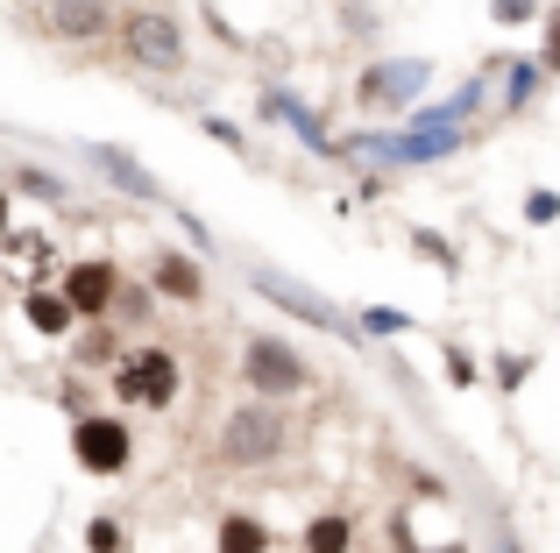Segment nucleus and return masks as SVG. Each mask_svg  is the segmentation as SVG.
I'll use <instances>...</instances> for the list:
<instances>
[{
	"instance_id": "0eeeda50",
	"label": "nucleus",
	"mask_w": 560,
	"mask_h": 553,
	"mask_svg": "<svg viewBox=\"0 0 560 553\" xmlns=\"http://www.w3.org/2000/svg\"><path fill=\"white\" fill-rule=\"evenodd\" d=\"M71 455H79L85 475H121L136 447H128L121 419H79V426H71Z\"/></svg>"
},
{
	"instance_id": "1a4fd4ad",
	"label": "nucleus",
	"mask_w": 560,
	"mask_h": 553,
	"mask_svg": "<svg viewBox=\"0 0 560 553\" xmlns=\"http://www.w3.org/2000/svg\"><path fill=\"white\" fill-rule=\"evenodd\" d=\"M65 298H71V313H79V319H100L114 298H121V276H114V263H71Z\"/></svg>"
},
{
	"instance_id": "4be33fe9",
	"label": "nucleus",
	"mask_w": 560,
	"mask_h": 553,
	"mask_svg": "<svg viewBox=\"0 0 560 553\" xmlns=\"http://www.w3.org/2000/svg\"><path fill=\"white\" fill-rule=\"evenodd\" d=\"M22 185H28V192H43V199H65V185L43 178V170H22Z\"/></svg>"
},
{
	"instance_id": "f257e3e1",
	"label": "nucleus",
	"mask_w": 560,
	"mask_h": 553,
	"mask_svg": "<svg viewBox=\"0 0 560 553\" xmlns=\"http://www.w3.org/2000/svg\"><path fill=\"white\" fill-rule=\"evenodd\" d=\"M248 284L262 291L270 305H284L291 319H305V327H319V333H334V341H362V327L341 313V305L327 298V291H313V284H299V276H284V270H248Z\"/></svg>"
},
{
	"instance_id": "412c9836",
	"label": "nucleus",
	"mask_w": 560,
	"mask_h": 553,
	"mask_svg": "<svg viewBox=\"0 0 560 553\" xmlns=\"http://www.w3.org/2000/svg\"><path fill=\"white\" fill-rule=\"evenodd\" d=\"M539 71H560V8L547 14V57H539Z\"/></svg>"
},
{
	"instance_id": "aec40b11",
	"label": "nucleus",
	"mask_w": 560,
	"mask_h": 553,
	"mask_svg": "<svg viewBox=\"0 0 560 553\" xmlns=\"http://www.w3.org/2000/svg\"><path fill=\"white\" fill-rule=\"evenodd\" d=\"M85 546L93 553H121V526H114V518H93V526H85Z\"/></svg>"
},
{
	"instance_id": "4468645a",
	"label": "nucleus",
	"mask_w": 560,
	"mask_h": 553,
	"mask_svg": "<svg viewBox=\"0 0 560 553\" xmlns=\"http://www.w3.org/2000/svg\"><path fill=\"white\" fill-rule=\"evenodd\" d=\"M262 114H277V121H291V128H299L305 142H313V150H327V128H319V121H313V114H305V107H299L291 93H262Z\"/></svg>"
},
{
	"instance_id": "20e7f679",
	"label": "nucleus",
	"mask_w": 560,
	"mask_h": 553,
	"mask_svg": "<svg viewBox=\"0 0 560 553\" xmlns=\"http://www.w3.org/2000/svg\"><path fill=\"white\" fill-rule=\"evenodd\" d=\"M362 156H383V164H440V156L462 150V128L454 121H419L411 136H362Z\"/></svg>"
},
{
	"instance_id": "7ed1b4c3",
	"label": "nucleus",
	"mask_w": 560,
	"mask_h": 553,
	"mask_svg": "<svg viewBox=\"0 0 560 553\" xmlns=\"http://www.w3.org/2000/svg\"><path fill=\"white\" fill-rule=\"evenodd\" d=\"M121 50L136 57L142 71H178L185 64V28L171 22V14L142 8V14H128V22H121Z\"/></svg>"
},
{
	"instance_id": "9d476101",
	"label": "nucleus",
	"mask_w": 560,
	"mask_h": 553,
	"mask_svg": "<svg viewBox=\"0 0 560 553\" xmlns=\"http://www.w3.org/2000/svg\"><path fill=\"white\" fill-rule=\"evenodd\" d=\"M85 156H93V170H100V178H107V185H121L128 199H150V207H156V199H164V185H156V178H150V170H142V164H136V156H128V150H114V142H93V150H85Z\"/></svg>"
},
{
	"instance_id": "393cba45",
	"label": "nucleus",
	"mask_w": 560,
	"mask_h": 553,
	"mask_svg": "<svg viewBox=\"0 0 560 553\" xmlns=\"http://www.w3.org/2000/svg\"><path fill=\"white\" fill-rule=\"evenodd\" d=\"M8 221H14V213H8V185H0V235H8Z\"/></svg>"
},
{
	"instance_id": "f8f14e48",
	"label": "nucleus",
	"mask_w": 560,
	"mask_h": 553,
	"mask_svg": "<svg viewBox=\"0 0 560 553\" xmlns=\"http://www.w3.org/2000/svg\"><path fill=\"white\" fill-rule=\"evenodd\" d=\"M156 291H164V298H199V263H191V256H156Z\"/></svg>"
},
{
	"instance_id": "b1692460",
	"label": "nucleus",
	"mask_w": 560,
	"mask_h": 553,
	"mask_svg": "<svg viewBox=\"0 0 560 553\" xmlns=\"http://www.w3.org/2000/svg\"><path fill=\"white\" fill-rule=\"evenodd\" d=\"M533 14V0H497V22H525Z\"/></svg>"
},
{
	"instance_id": "6e6552de",
	"label": "nucleus",
	"mask_w": 560,
	"mask_h": 553,
	"mask_svg": "<svg viewBox=\"0 0 560 553\" xmlns=\"http://www.w3.org/2000/svg\"><path fill=\"white\" fill-rule=\"evenodd\" d=\"M425 79H433L425 57H383V64L362 71V99H370V107H405V99L425 93Z\"/></svg>"
},
{
	"instance_id": "ddd939ff",
	"label": "nucleus",
	"mask_w": 560,
	"mask_h": 553,
	"mask_svg": "<svg viewBox=\"0 0 560 553\" xmlns=\"http://www.w3.org/2000/svg\"><path fill=\"white\" fill-rule=\"evenodd\" d=\"M71 298H57V291H28V327L36 333H71Z\"/></svg>"
},
{
	"instance_id": "bb28decb",
	"label": "nucleus",
	"mask_w": 560,
	"mask_h": 553,
	"mask_svg": "<svg viewBox=\"0 0 560 553\" xmlns=\"http://www.w3.org/2000/svg\"><path fill=\"white\" fill-rule=\"evenodd\" d=\"M440 553H462V546H440Z\"/></svg>"
},
{
	"instance_id": "dca6fc26",
	"label": "nucleus",
	"mask_w": 560,
	"mask_h": 553,
	"mask_svg": "<svg viewBox=\"0 0 560 553\" xmlns=\"http://www.w3.org/2000/svg\"><path fill=\"white\" fill-rule=\"evenodd\" d=\"M348 540H355L348 518H313V526H305V553H348Z\"/></svg>"
},
{
	"instance_id": "a878e982",
	"label": "nucleus",
	"mask_w": 560,
	"mask_h": 553,
	"mask_svg": "<svg viewBox=\"0 0 560 553\" xmlns=\"http://www.w3.org/2000/svg\"><path fill=\"white\" fill-rule=\"evenodd\" d=\"M490 553H518V540H497V546H490Z\"/></svg>"
},
{
	"instance_id": "f03ea898",
	"label": "nucleus",
	"mask_w": 560,
	"mask_h": 553,
	"mask_svg": "<svg viewBox=\"0 0 560 553\" xmlns=\"http://www.w3.org/2000/svg\"><path fill=\"white\" fill-rule=\"evenodd\" d=\"M284 455V419L270 404H242V412L220 426V461L228 469H262V461Z\"/></svg>"
},
{
	"instance_id": "423d86ee",
	"label": "nucleus",
	"mask_w": 560,
	"mask_h": 553,
	"mask_svg": "<svg viewBox=\"0 0 560 553\" xmlns=\"http://www.w3.org/2000/svg\"><path fill=\"white\" fill-rule=\"evenodd\" d=\"M242 376L262 390V398H291V390H305V384H313V369H305V362L291 355L284 341H270V333H262V341H248Z\"/></svg>"
},
{
	"instance_id": "39448f33",
	"label": "nucleus",
	"mask_w": 560,
	"mask_h": 553,
	"mask_svg": "<svg viewBox=\"0 0 560 553\" xmlns=\"http://www.w3.org/2000/svg\"><path fill=\"white\" fill-rule=\"evenodd\" d=\"M114 390H121L128 404H156V412H164V404L178 398V355H164V348L128 355L121 369H114Z\"/></svg>"
},
{
	"instance_id": "6ab92c4d",
	"label": "nucleus",
	"mask_w": 560,
	"mask_h": 553,
	"mask_svg": "<svg viewBox=\"0 0 560 553\" xmlns=\"http://www.w3.org/2000/svg\"><path fill=\"white\" fill-rule=\"evenodd\" d=\"M525 221H533V227H547V221H560V192H547V185H539V192L525 199Z\"/></svg>"
},
{
	"instance_id": "5701e85b",
	"label": "nucleus",
	"mask_w": 560,
	"mask_h": 553,
	"mask_svg": "<svg viewBox=\"0 0 560 553\" xmlns=\"http://www.w3.org/2000/svg\"><path fill=\"white\" fill-rule=\"evenodd\" d=\"M419 249H425V256H440V270H454V249H447L440 235H419Z\"/></svg>"
},
{
	"instance_id": "9b49d317",
	"label": "nucleus",
	"mask_w": 560,
	"mask_h": 553,
	"mask_svg": "<svg viewBox=\"0 0 560 553\" xmlns=\"http://www.w3.org/2000/svg\"><path fill=\"white\" fill-rule=\"evenodd\" d=\"M43 22H50V36H65V43H93V36H107V0H50Z\"/></svg>"
},
{
	"instance_id": "f3484780",
	"label": "nucleus",
	"mask_w": 560,
	"mask_h": 553,
	"mask_svg": "<svg viewBox=\"0 0 560 553\" xmlns=\"http://www.w3.org/2000/svg\"><path fill=\"white\" fill-rule=\"evenodd\" d=\"M411 319L397 313V305H370V313H362V333H405Z\"/></svg>"
},
{
	"instance_id": "a211bd4d",
	"label": "nucleus",
	"mask_w": 560,
	"mask_h": 553,
	"mask_svg": "<svg viewBox=\"0 0 560 553\" xmlns=\"http://www.w3.org/2000/svg\"><path fill=\"white\" fill-rule=\"evenodd\" d=\"M533 93H539V64H511V93L504 99H511V107H525Z\"/></svg>"
},
{
	"instance_id": "2eb2a0df",
	"label": "nucleus",
	"mask_w": 560,
	"mask_h": 553,
	"mask_svg": "<svg viewBox=\"0 0 560 553\" xmlns=\"http://www.w3.org/2000/svg\"><path fill=\"white\" fill-rule=\"evenodd\" d=\"M262 546H270V532L256 518H220V553H262Z\"/></svg>"
}]
</instances>
